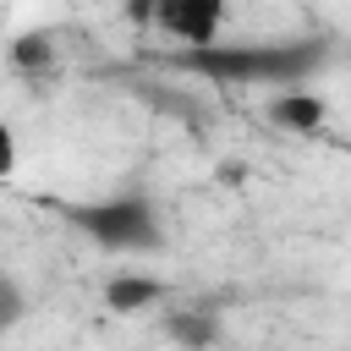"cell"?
<instances>
[{
    "mask_svg": "<svg viewBox=\"0 0 351 351\" xmlns=\"http://www.w3.org/2000/svg\"><path fill=\"white\" fill-rule=\"evenodd\" d=\"M329 49L318 38H269V44H197V49H181L176 66L203 77V82H219V88H307L318 71H324Z\"/></svg>",
    "mask_w": 351,
    "mask_h": 351,
    "instance_id": "cell-1",
    "label": "cell"
},
{
    "mask_svg": "<svg viewBox=\"0 0 351 351\" xmlns=\"http://www.w3.org/2000/svg\"><path fill=\"white\" fill-rule=\"evenodd\" d=\"M71 219L104 252L137 258V252H159L165 247V219H159L154 197H143V192H115V197L82 203V208H71Z\"/></svg>",
    "mask_w": 351,
    "mask_h": 351,
    "instance_id": "cell-2",
    "label": "cell"
},
{
    "mask_svg": "<svg viewBox=\"0 0 351 351\" xmlns=\"http://www.w3.org/2000/svg\"><path fill=\"white\" fill-rule=\"evenodd\" d=\"M225 11H230V0H132V5H126V16L154 22V27L170 33L181 49L214 44L219 27H225Z\"/></svg>",
    "mask_w": 351,
    "mask_h": 351,
    "instance_id": "cell-3",
    "label": "cell"
},
{
    "mask_svg": "<svg viewBox=\"0 0 351 351\" xmlns=\"http://www.w3.org/2000/svg\"><path fill=\"white\" fill-rule=\"evenodd\" d=\"M263 115H269L280 132H291V137H313V132H324L329 104H324L313 88H280V93H269Z\"/></svg>",
    "mask_w": 351,
    "mask_h": 351,
    "instance_id": "cell-4",
    "label": "cell"
},
{
    "mask_svg": "<svg viewBox=\"0 0 351 351\" xmlns=\"http://www.w3.org/2000/svg\"><path fill=\"white\" fill-rule=\"evenodd\" d=\"M159 302H165V280H154V274L126 269V274H110V280H104V307L121 313V318L148 313V307H159Z\"/></svg>",
    "mask_w": 351,
    "mask_h": 351,
    "instance_id": "cell-5",
    "label": "cell"
},
{
    "mask_svg": "<svg viewBox=\"0 0 351 351\" xmlns=\"http://www.w3.org/2000/svg\"><path fill=\"white\" fill-rule=\"evenodd\" d=\"M165 335H170L181 351H208V346L219 340V318H214L208 307H170Z\"/></svg>",
    "mask_w": 351,
    "mask_h": 351,
    "instance_id": "cell-6",
    "label": "cell"
},
{
    "mask_svg": "<svg viewBox=\"0 0 351 351\" xmlns=\"http://www.w3.org/2000/svg\"><path fill=\"white\" fill-rule=\"evenodd\" d=\"M5 55H11V66H16V71H27V77H33V71H44V66L55 60V44H49V33H16Z\"/></svg>",
    "mask_w": 351,
    "mask_h": 351,
    "instance_id": "cell-7",
    "label": "cell"
},
{
    "mask_svg": "<svg viewBox=\"0 0 351 351\" xmlns=\"http://www.w3.org/2000/svg\"><path fill=\"white\" fill-rule=\"evenodd\" d=\"M22 318H27V291L16 285V274H5V269H0V335H5V329H16Z\"/></svg>",
    "mask_w": 351,
    "mask_h": 351,
    "instance_id": "cell-8",
    "label": "cell"
},
{
    "mask_svg": "<svg viewBox=\"0 0 351 351\" xmlns=\"http://www.w3.org/2000/svg\"><path fill=\"white\" fill-rule=\"evenodd\" d=\"M16 176V132H11V121H0V181H11Z\"/></svg>",
    "mask_w": 351,
    "mask_h": 351,
    "instance_id": "cell-9",
    "label": "cell"
}]
</instances>
